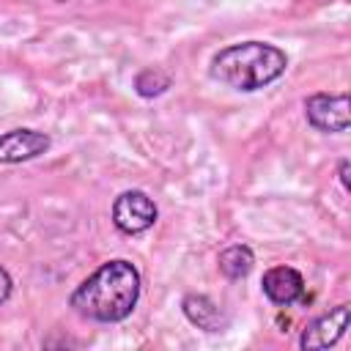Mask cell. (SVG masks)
Returning <instances> with one entry per match:
<instances>
[{
	"instance_id": "1",
	"label": "cell",
	"mask_w": 351,
	"mask_h": 351,
	"mask_svg": "<svg viewBox=\"0 0 351 351\" xmlns=\"http://www.w3.org/2000/svg\"><path fill=\"white\" fill-rule=\"evenodd\" d=\"M140 293V269L126 258H110L71 291L69 307L93 324H121L134 313Z\"/></svg>"
},
{
	"instance_id": "2",
	"label": "cell",
	"mask_w": 351,
	"mask_h": 351,
	"mask_svg": "<svg viewBox=\"0 0 351 351\" xmlns=\"http://www.w3.org/2000/svg\"><path fill=\"white\" fill-rule=\"evenodd\" d=\"M288 71V52L269 41H236L222 49H217L208 60L211 80L239 90V93H255L277 82Z\"/></svg>"
},
{
	"instance_id": "3",
	"label": "cell",
	"mask_w": 351,
	"mask_h": 351,
	"mask_svg": "<svg viewBox=\"0 0 351 351\" xmlns=\"http://www.w3.org/2000/svg\"><path fill=\"white\" fill-rule=\"evenodd\" d=\"M110 219H112L118 233L140 236V233H145V230H151L156 225L159 206L143 189H123V192L115 195V200L110 206Z\"/></svg>"
},
{
	"instance_id": "4",
	"label": "cell",
	"mask_w": 351,
	"mask_h": 351,
	"mask_svg": "<svg viewBox=\"0 0 351 351\" xmlns=\"http://www.w3.org/2000/svg\"><path fill=\"white\" fill-rule=\"evenodd\" d=\"M304 118L307 123L321 132V134H340L351 126V112H348V93L337 90H315L304 99Z\"/></svg>"
},
{
	"instance_id": "5",
	"label": "cell",
	"mask_w": 351,
	"mask_h": 351,
	"mask_svg": "<svg viewBox=\"0 0 351 351\" xmlns=\"http://www.w3.org/2000/svg\"><path fill=\"white\" fill-rule=\"evenodd\" d=\"M348 324H351V307L343 302V304H337V307H332V310H326V313H321L304 324V329L299 335V348H304V351L329 348L346 335Z\"/></svg>"
},
{
	"instance_id": "6",
	"label": "cell",
	"mask_w": 351,
	"mask_h": 351,
	"mask_svg": "<svg viewBox=\"0 0 351 351\" xmlns=\"http://www.w3.org/2000/svg\"><path fill=\"white\" fill-rule=\"evenodd\" d=\"M261 291L263 296L277 304V307H291V304H304L307 302V285L299 269L293 266H271L261 277Z\"/></svg>"
},
{
	"instance_id": "7",
	"label": "cell",
	"mask_w": 351,
	"mask_h": 351,
	"mask_svg": "<svg viewBox=\"0 0 351 351\" xmlns=\"http://www.w3.org/2000/svg\"><path fill=\"white\" fill-rule=\"evenodd\" d=\"M52 148V137L38 129L16 126L0 134V165H22L44 156Z\"/></svg>"
},
{
	"instance_id": "8",
	"label": "cell",
	"mask_w": 351,
	"mask_h": 351,
	"mask_svg": "<svg viewBox=\"0 0 351 351\" xmlns=\"http://www.w3.org/2000/svg\"><path fill=\"white\" fill-rule=\"evenodd\" d=\"M181 313H184V318H186L192 326H197V329H203V332H208V335L225 332L228 324H230L228 313H225L211 296H206V293H184V299H181Z\"/></svg>"
},
{
	"instance_id": "9",
	"label": "cell",
	"mask_w": 351,
	"mask_h": 351,
	"mask_svg": "<svg viewBox=\"0 0 351 351\" xmlns=\"http://www.w3.org/2000/svg\"><path fill=\"white\" fill-rule=\"evenodd\" d=\"M255 266V252L250 244H230L217 255V269L228 280H244Z\"/></svg>"
},
{
	"instance_id": "10",
	"label": "cell",
	"mask_w": 351,
	"mask_h": 351,
	"mask_svg": "<svg viewBox=\"0 0 351 351\" xmlns=\"http://www.w3.org/2000/svg\"><path fill=\"white\" fill-rule=\"evenodd\" d=\"M132 88H134V93L140 99H159L173 88V77L159 66H145V69H140L134 74Z\"/></svg>"
},
{
	"instance_id": "11",
	"label": "cell",
	"mask_w": 351,
	"mask_h": 351,
	"mask_svg": "<svg viewBox=\"0 0 351 351\" xmlns=\"http://www.w3.org/2000/svg\"><path fill=\"white\" fill-rule=\"evenodd\" d=\"M11 293H14V277L5 266H0V304H5L11 299Z\"/></svg>"
},
{
	"instance_id": "12",
	"label": "cell",
	"mask_w": 351,
	"mask_h": 351,
	"mask_svg": "<svg viewBox=\"0 0 351 351\" xmlns=\"http://www.w3.org/2000/svg\"><path fill=\"white\" fill-rule=\"evenodd\" d=\"M348 167H351V162L343 156V159L337 162V181H340V186H343L346 192L351 189V181H348Z\"/></svg>"
}]
</instances>
